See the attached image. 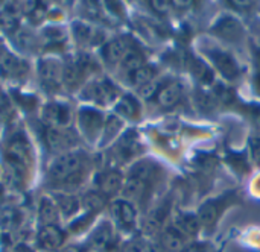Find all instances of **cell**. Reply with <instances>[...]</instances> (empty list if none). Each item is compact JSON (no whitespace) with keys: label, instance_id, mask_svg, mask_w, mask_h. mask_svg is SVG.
<instances>
[{"label":"cell","instance_id":"cell-16","mask_svg":"<svg viewBox=\"0 0 260 252\" xmlns=\"http://www.w3.org/2000/svg\"><path fill=\"white\" fill-rule=\"evenodd\" d=\"M158 173V167L151 163V161H140L137 163L133 170H131V178H139L143 179L146 183H151V179H154Z\"/></svg>","mask_w":260,"mask_h":252},{"label":"cell","instance_id":"cell-28","mask_svg":"<svg viewBox=\"0 0 260 252\" xmlns=\"http://www.w3.org/2000/svg\"><path fill=\"white\" fill-rule=\"evenodd\" d=\"M125 252H148V249L142 243H129Z\"/></svg>","mask_w":260,"mask_h":252},{"label":"cell","instance_id":"cell-26","mask_svg":"<svg viewBox=\"0 0 260 252\" xmlns=\"http://www.w3.org/2000/svg\"><path fill=\"white\" fill-rule=\"evenodd\" d=\"M85 205L91 210H99L104 207V198L98 193H90L85 196Z\"/></svg>","mask_w":260,"mask_h":252},{"label":"cell","instance_id":"cell-4","mask_svg":"<svg viewBox=\"0 0 260 252\" xmlns=\"http://www.w3.org/2000/svg\"><path fill=\"white\" fill-rule=\"evenodd\" d=\"M87 97L99 105H108L117 97V90L110 82H94L87 88Z\"/></svg>","mask_w":260,"mask_h":252},{"label":"cell","instance_id":"cell-18","mask_svg":"<svg viewBox=\"0 0 260 252\" xmlns=\"http://www.w3.org/2000/svg\"><path fill=\"white\" fill-rule=\"evenodd\" d=\"M62 242V234L53 228V227H46L40 233V243L46 249H56Z\"/></svg>","mask_w":260,"mask_h":252},{"label":"cell","instance_id":"cell-14","mask_svg":"<svg viewBox=\"0 0 260 252\" xmlns=\"http://www.w3.org/2000/svg\"><path fill=\"white\" fill-rule=\"evenodd\" d=\"M183 239L184 236L174 227V228H169L165 231L163 234V240L160 242L165 249L168 252H181L183 249Z\"/></svg>","mask_w":260,"mask_h":252},{"label":"cell","instance_id":"cell-12","mask_svg":"<svg viewBox=\"0 0 260 252\" xmlns=\"http://www.w3.org/2000/svg\"><path fill=\"white\" fill-rule=\"evenodd\" d=\"M113 211L116 213L117 219L128 228L136 225V210L134 207L129 204V201H116L113 205Z\"/></svg>","mask_w":260,"mask_h":252},{"label":"cell","instance_id":"cell-20","mask_svg":"<svg viewBox=\"0 0 260 252\" xmlns=\"http://www.w3.org/2000/svg\"><path fill=\"white\" fill-rule=\"evenodd\" d=\"M122 65H123L125 70H128V71L131 73V71H134V70L143 67V65H145V59H143V56H142L140 52L129 49V50L126 52L125 58L122 59Z\"/></svg>","mask_w":260,"mask_h":252},{"label":"cell","instance_id":"cell-29","mask_svg":"<svg viewBox=\"0 0 260 252\" xmlns=\"http://www.w3.org/2000/svg\"><path fill=\"white\" fill-rule=\"evenodd\" d=\"M148 252H168V251L165 249V246H163L161 243H155V245H152V246L148 249Z\"/></svg>","mask_w":260,"mask_h":252},{"label":"cell","instance_id":"cell-9","mask_svg":"<svg viewBox=\"0 0 260 252\" xmlns=\"http://www.w3.org/2000/svg\"><path fill=\"white\" fill-rule=\"evenodd\" d=\"M181 96H183V85L180 82H171L163 88H160L157 94V102L161 106H174L175 103L180 102Z\"/></svg>","mask_w":260,"mask_h":252},{"label":"cell","instance_id":"cell-3","mask_svg":"<svg viewBox=\"0 0 260 252\" xmlns=\"http://www.w3.org/2000/svg\"><path fill=\"white\" fill-rule=\"evenodd\" d=\"M216 35H219L221 38H224L225 41H241L244 37V27L239 23L238 18L225 15L221 20H218V23L213 26L212 29Z\"/></svg>","mask_w":260,"mask_h":252},{"label":"cell","instance_id":"cell-10","mask_svg":"<svg viewBox=\"0 0 260 252\" xmlns=\"http://www.w3.org/2000/svg\"><path fill=\"white\" fill-rule=\"evenodd\" d=\"M175 228L186 237V236H197L201 228V221L197 214L183 213L178 216Z\"/></svg>","mask_w":260,"mask_h":252},{"label":"cell","instance_id":"cell-1","mask_svg":"<svg viewBox=\"0 0 260 252\" xmlns=\"http://www.w3.org/2000/svg\"><path fill=\"white\" fill-rule=\"evenodd\" d=\"M81 157L78 154H64L58 157L49 167V175L53 179L66 181L67 184L78 183L81 175Z\"/></svg>","mask_w":260,"mask_h":252},{"label":"cell","instance_id":"cell-22","mask_svg":"<svg viewBox=\"0 0 260 252\" xmlns=\"http://www.w3.org/2000/svg\"><path fill=\"white\" fill-rule=\"evenodd\" d=\"M40 214L44 222H53L56 219V207L50 199H43L40 207Z\"/></svg>","mask_w":260,"mask_h":252},{"label":"cell","instance_id":"cell-17","mask_svg":"<svg viewBox=\"0 0 260 252\" xmlns=\"http://www.w3.org/2000/svg\"><path fill=\"white\" fill-rule=\"evenodd\" d=\"M122 184V176L117 172H108L105 173L101 179H99V190L104 195H114L116 192H119Z\"/></svg>","mask_w":260,"mask_h":252},{"label":"cell","instance_id":"cell-13","mask_svg":"<svg viewBox=\"0 0 260 252\" xmlns=\"http://www.w3.org/2000/svg\"><path fill=\"white\" fill-rule=\"evenodd\" d=\"M40 75L43 82H46L49 87H55L59 84L61 79V70L59 65L55 61H46L40 65Z\"/></svg>","mask_w":260,"mask_h":252},{"label":"cell","instance_id":"cell-21","mask_svg":"<svg viewBox=\"0 0 260 252\" xmlns=\"http://www.w3.org/2000/svg\"><path fill=\"white\" fill-rule=\"evenodd\" d=\"M110 239H111V228H110L108 224H104L93 234L91 243H93L94 248H104V246H107V243L110 242Z\"/></svg>","mask_w":260,"mask_h":252},{"label":"cell","instance_id":"cell-23","mask_svg":"<svg viewBox=\"0 0 260 252\" xmlns=\"http://www.w3.org/2000/svg\"><path fill=\"white\" fill-rule=\"evenodd\" d=\"M122 128V122H120V119H117V117H110L108 119V122H107V126H105V131H104V135H105V140H111L117 132H119V129Z\"/></svg>","mask_w":260,"mask_h":252},{"label":"cell","instance_id":"cell-24","mask_svg":"<svg viewBox=\"0 0 260 252\" xmlns=\"http://www.w3.org/2000/svg\"><path fill=\"white\" fill-rule=\"evenodd\" d=\"M158 91H160V84H158L157 81H151V82H148V84L139 87V93H140V96L145 97V99H149V97L158 94Z\"/></svg>","mask_w":260,"mask_h":252},{"label":"cell","instance_id":"cell-25","mask_svg":"<svg viewBox=\"0 0 260 252\" xmlns=\"http://www.w3.org/2000/svg\"><path fill=\"white\" fill-rule=\"evenodd\" d=\"M78 201L72 196H67V198H61L59 199V208L64 214H72L75 211H78Z\"/></svg>","mask_w":260,"mask_h":252},{"label":"cell","instance_id":"cell-15","mask_svg":"<svg viewBox=\"0 0 260 252\" xmlns=\"http://www.w3.org/2000/svg\"><path fill=\"white\" fill-rule=\"evenodd\" d=\"M117 113L128 119H137L140 116V105L133 96H123L116 106Z\"/></svg>","mask_w":260,"mask_h":252},{"label":"cell","instance_id":"cell-8","mask_svg":"<svg viewBox=\"0 0 260 252\" xmlns=\"http://www.w3.org/2000/svg\"><path fill=\"white\" fill-rule=\"evenodd\" d=\"M70 110L66 105H59V103H52L47 105L44 108V119L46 122L56 125V126H66L70 122Z\"/></svg>","mask_w":260,"mask_h":252},{"label":"cell","instance_id":"cell-11","mask_svg":"<svg viewBox=\"0 0 260 252\" xmlns=\"http://www.w3.org/2000/svg\"><path fill=\"white\" fill-rule=\"evenodd\" d=\"M128 50H129L128 44L123 40L117 38V40H113L108 44H105V47H104V58L108 62H111V64L122 62V59L125 58Z\"/></svg>","mask_w":260,"mask_h":252},{"label":"cell","instance_id":"cell-27","mask_svg":"<svg viewBox=\"0 0 260 252\" xmlns=\"http://www.w3.org/2000/svg\"><path fill=\"white\" fill-rule=\"evenodd\" d=\"M9 114H11V103L3 94H0V119H6Z\"/></svg>","mask_w":260,"mask_h":252},{"label":"cell","instance_id":"cell-6","mask_svg":"<svg viewBox=\"0 0 260 252\" xmlns=\"http://www.w3.org/2000/svg\"><path fill=\"white\" fill-rule=\"evenodd\" d=\"M46 140L47 145L50 146L52 151H66L73 145V134L64 129H58V128H52L47 131L46 134Z\"/></svg>","mask_w":260,"mask_h":252},{"label":"cell","instance_id":"cell-5","mask_svg":"<svg viewBox=\"0 0 260 252\" xmlns=\"http://www.w3.org/2000/svg\"><path fill=\"white\" fill-rule=\"evenodd\" d=\"M79 122H81L82 131L85 132V135L88 138H93L102 129V125H104L102 116L99 113H96L94 110H88V108L81 111Z\"/></svg>","mask_w":260,"mask_h":252},{"label":"cell","instance_id":"cell-19","mask_svg":"<svg viewBox=\"0 0 260 252\" xmlns=\"http://www.w3.org/2000/svg\"><path fill=\"white\" fill-rule=\"evenodd\" d=\"M154 76H155V68L151 67V65H146V64L143 67H140V68H137V70L129 73L131 82L134 85H137V87H142V85L154 81Z\"/></svg>","mask_w":260,"mask_h":252},{"label":"cell","instance_id":"cell-2","mask_svg":"<svg viewBox=\"0 0 260 252\" xmlns=\"http://www.w3.org/2000/svg\"><path fill=\"white\" fill-rule=\"evenodd\" d=\"M210 55V59L213 61L215 67L221 71V75L230 81L236 79L239 76V65L238 62L233 59V56L224 50H219V49H213L209 52Z\"/></svg>","mask_w":260,"mask_h":252},{"label":"cell","instance_id":"cell-7","mask_svg":"<svg viewBox=\"0 0 260 252\" xmlns=\"http://www.w3.org/2000/svg\"><path fill=\"white\" fill-rule=\"evenodd\" d=\"M151 183H146L139 178H129L123 187V198L126 201H143L148 195Z\"/></svg>","mask_w":260,"mask_h":252},{"label":"cell","instance_id":"cell-30","mask_svg":"<svg viewBox=\"0 0 260 252\" xmlns=\"http://www.w3.org/2000/svg\"><path fill=\"white\" fill-rule=\"evenodd\" d=\"M17 252H30V251H27V249H23V251H17Z\"/></svg>","mask_w":260,"mask_h":252}]
</instances>
